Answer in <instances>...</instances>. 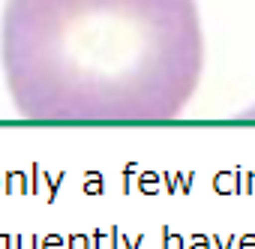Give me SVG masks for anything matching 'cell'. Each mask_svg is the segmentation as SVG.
Wrapping results in <instances>:
<instances>
[{
	"label": "cell",
	"instance_id": "cell-1",
	"mask_svg": "<svg viewBox=\"0 0 255 249\" xmlns=\"http://www.w3.org/2000/svg\"><path fill=\"white\" fill-rule=\"evenodd\" d=\"M0 36L30 120H171L201 75L195 0H6Z\"/></svg>",
	"mask_w": 255,
	"mask_h": 249
},
{
	"label": "cell",
	"instance_id": "cell-2",
	"mask_svg": "<svg viewBox=\"0 0 255 249\" xmlns=\"http://www.w3.org/2000/svg\"><path fill=\"white\" fill-rule=\"evenodd\" d=\"M243 117H246V120H255V108H252V111H246Z\"/></svg>",
	"mask_w": 255,
	"mask_h": 249
}]
</instances>
